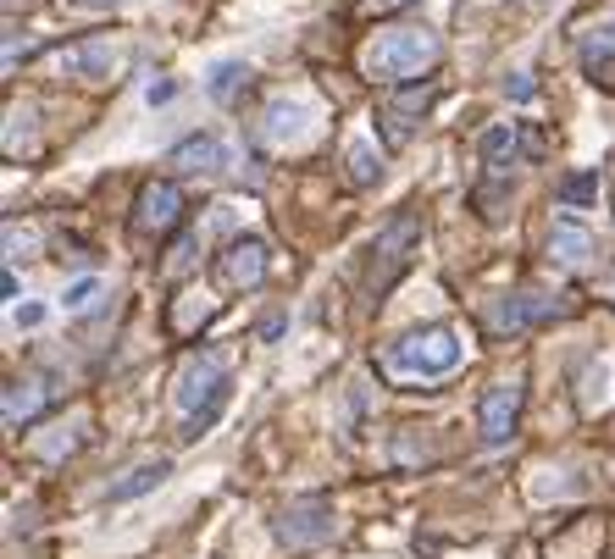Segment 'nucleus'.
Returning a JSON list of instances; mask_svg holds the SVG:
<instances>
[{
	"label": "nucleus",
	"instance_id": "f257e3e1",
	"mask_svg": "<svg viewBox=\"0 0 615 559\" xmlns=\"http://www.w3.org/2000/svg\"><path fill=\"white\" fill-rule=\"evenodd\" d=\"M466 355V338L460 327L449 322H433V327H410L399 333L394 344L383 349V371L388 377H449Z\"/></svg>",
	"mask_w": 615,
	"mask_h": 559
},
{
	"label": "nucleus",
	"instance_id": "f03ea898",
	"mask_svg": "<svg viewBox=\"0 0 615 559\" xmlns=\"http://www.w3.org/2000/svg\"><path fill=\"white\" fill-rule=\"evenodd\" d=\"M172 405L183 410V432H178V438H200V427H211L217 410L228 405V366H222V355L200 349V355L183 360V366H178V388H172Z\"/></svg>",
	"mask_w": 615,
	"mask_h": 559
},
{
	"label": "nucleus",
	"instance_id": "7ed1b4c3",
	"mask_svg": "<svg viewBox=\"0 0 615 559\" xmlns=\"http://www.w3.org/2000/svg\"><path fill=\"white\" fill-rule=\"evenodd\" d=\"M438 50L444 45H438L433 28H383V34L361 50V72L372 84H405V78H416L422 67H433Z\"/></svg>",
	"mask_w": 615,
	"mask_h": 559
},
{
	"label": "nucleus",
	"instance_id": "20e7f679",
	"mask_svg": "<svg viewBox=\"0 0 615 559\" xmlns=\"http://www.w3.org/2000/svg\"><path fill=\"white\" fill-rule=\"evenodd\" d=\"M416 244H422V211L405 205V211H394V222H388V227H377L372 250H366V294H388L394 277L410 266Z\"/></svg>",
	"mask_w": 615,
	"mask_h": 559
},
{
	"label": "nucleus",
	"instance_id": "39448f33",
	"mask_svg": "<svg viewBox=\"0 0 615 559\" xmlns=\"http://www.w3.org/2000/svg\"><path fill=\"white\" fill-rule=\"evenodd\" d=\"M272 532H278L283 548H322L327 537L338 532V515H333L327 499H300V504H289V510L272 521Z\"/></svg>",
	"mask_w": 615,
	"mask_h": 559
},
{
	"label": "nucleus",
	"instance_id": "423d86ee",
	"mask_svg": "<svg viewBox=\"0 0 615 559\" xmlns=\"http://www.w3.org/2000/svg\"><path fill=\"white\" fill-rule=\"evenodd\" d=\"M183 222V189L172 178H156L139 189V200H133V233L139 238H167L172 227Z\"/></svg>",
	"mask_w": 615,
	"mask_h": 559
},
{
	"label": "nucleus",
	"instance_id": "0eeeda50",
	"mask_svg": "<svg viewBox=\"0 0 615 559\" xmlns=\"http://www.w3.org/2000/svg\"><path fill=\"white\" fill-rule=\"evenodd\" d=\"M516 421H521V382H494L483 393V405H477V432H483L488 449H505L516 438Z\"/></svg>",
	"mask_w": 615,
	"mask_h": 559
},
{
	"label": "nucleus",
	"instance_id": "6e6552de",
	"mask_svg": "<svg viewBox=\"0 0 615 559\" xmlns=\"http://www.w3.org/2000/svg\"><path fill=\"white\" fill-rule=\"evenodd\" d=\"M311 122H316V106L311 100H300V95H283V100H272V106L261 111V139L272 144V150H289V144H305L311 139Z\"/></svg>",
	"mask_w": 615,
	"mask_h": 559
},
{
	"label": "nucleus",
	"instance_id": "1a4fd4ad",
	"mask_svg": "<svg viewBox=\"0 0 615 559\" xmlns=\"http://www.w3.org/2000/svg\"><path fill=\"white\" fill-rule=\"evenodd\" d=\"M560 310L566 305L549 299V294H505V299H494V310H488V327H494V333H521V327L555 322Z\"/></svg>",
	"mask_w": 615,
	"mask_h": 559
},
{
	"label": "nucleus",
	"instance_id": "9d476101",
	"mask_svg": "<svg viewBox=\"0 0 615 559\" xmlns=\"http://www.w3.org/2000/svg\"><path fill=\"white\" fill-rule=\"evenodd\" d=\"M427 106H433V84H410V89H399L394 100H383V111H377L383 139L388 144H405L410 133H416V122L427 117Z\"/></svg>",
	"mask_w": 615,
	"mask_h": 559
},
{
	"label": "nucleus",
	"instance_id": "9b49d317",
	"mask_svg": "<svg viewBox=\"0 0 615 559\" xmlns=\"http://www.w3.org/2000/svg\"><path fill=\"white\" fill-rule=\"evenodd\" d=\"M217 277H222V288H261V277H266V244L261 238H233L228 250H222V261H217Z\"/></svg>",
	"mask_w": 615,
	"mask_h": 559
},
{
	"label": "nucleus",
	"instance_id": "f8f14e48",
	"mask_svg": "<svg viewBox=\"0 0 615 559\" xmlns=\"http://www.w3.org/2000/svg\"><path fill=\"white\" fill-rule=\"evenodd\" d=\"M577 56H582V72H588V78L615 84V12L610 17H593V23L582 28V34H577Z\"/></svg>",
	"mask_w": 615,
	"mask_h": 559
},
{
	"label": "nucleus",
	"instance_id": "ddd939ff",
	"mask_svg": "<svg viewBox=\"0 0 615 559\" xmlns=\"http://www.w3.org/2000/svg\"><path fill=\"white\" fill-rule=\"evenodd\" d=\"M61 67L78 72V78H111L122 67V45L117 39H84V45L61 50Z\"/></svg>",
	"mask_w": 615,
	"mask_h": 559
},
{
	"label": "nucleus",
	"instance_id": "4468645a",
	"mask_svg": "<svg viewBox=\"0 0 615 559\" xmlns=\"http://www.w3.org/2000/svg\"><path fill=\"white\" fill-rule=\"evenodd\" d=\"M167 167H178V172H217V167H228V144H222L217 133H194V139H183L178 150L167 155Z\"/></svg>",
	"mask_w": 615,
	"mask_h": 559
},
{
	"label": "nucleus",
	"instance_id": "2eb2a0df",
	"mask_svg": "<svg viewBox=\"0 0 615 559\" xmlns=\"http://www.w3.org/2000/svg\"><path fill=\"white\" fill-rule=\"evenodd\" d=\"M521 144H527V150H538V139H521L516 122H505V128H488V133H483V167H488V178H505V172L516 167Z\"/></svg>",
	"mask_w": 615,
	"mask_h": 559
},
{
	"label": "nucleus",
	"instance_id": "dca6fc26",
	"mask_svg": "<svg viewBox=\"0 0 615 559\" xmlns=\"http://www.w3.org/2000/svg\"><path fill=\"white\" fill-rule=\"evenodd\" d=\"M593 255V233L577 222H555L549 227V261L555 266H582Z\"/></svg>",
	"mask_w": 615,
	"mask_h": 559
},
{
	"label": "nucleus",
	"instance_id": "f3484780",
	"mask_svg": "<svg viewBox=\"0 0 615 559\" xmlns=\"http://www.w3.org/2000/svg\"><path fill=\"white\" fill-rule=\"evenodd\" d=\"M50 405V388L45 382H12V388H6V427H28V421L39 416V410Z\"/></svg>",
	"mask_w": 615,
	"mask_h": 559
},
{
	"label": "nucleus",
	"instance_id": "a211bd4d",
	"mask_svg": "<svg viewBox=\"0 0 615 559\" xmlns=\"http://www.w3.org/2000/svg\"><path fill=\"white\" fill-rule=\"evenodd\" d=\"M172 476V460H145V465H133L122 482H111V504H128V499H139V493H150V488H161Z\"/></svg>",
	"mask_w": 615,
	"mask_h": 559
},
{
	"label": "nucleus",
	"instance_id": "6ab92c4d",
	"mask_svg": "<svg viewBox=\"0 0 615 559\" xmlns=\"http://www.w3.org/2000/svg\"><path fill=\"white\" fill-rule=\"evenodd\" d=\"M211 316H217V305H211L205 294H183V299H172V316H167V322H172V333H178V338H189L194 327H205Z\"/></svg>",
	"mask_w": 615,
	"mask_h": 559
},
{
	"label": "nucleus",
	"instance_id": "aec40b11",
	"mask_svg": "<svg viewBox=\"0 0 615 559\" xmlns=\"http://www.w3.org/2000/svg\"><path fill=\"white\" fill-rule=\"evenodd\" d=\"M344 167H350V183H355V189H372V183H383V155H377L366 139H355L350 150H344Z\"/></svg>",
	"mask_w": 615,
	"mask_h": 559
},
{
	"label": "nucleus",
	"instance_id": "412c9836",
	"mask_svg": "<svg viewBox=\"0 0 615 559\" xmlns=\"http://www.w3.org/2000/svg\"><path fill=\"white\" fill-rule=\"evenodd\" d=\"M244 84H250V67H244V61H217V67H211V78H205L211 100H233Z\"/></svg>",
	"mask_w": 615,
	"mask_h": 559
},
{
	"label": "nucleus",
	"instance_id": "4be33fe9",
	"mask_svg": "<svg viewBox=\"0 0 615 559\" xmlns=\"http://www.w3.org/2000/svg\"><path fill=\"white\" fill-rule=\"evenodd\" d=\"M100 294H106V277H78V283H67L61 305L73 310V316H84V310H95V305H100Z\"/></svg>",
	"mask_w": 615,
	"mask_h": 559
},
{
	"label": "nucleus",
	"instance_id": "5701e85b",
	"mask_svg": "<svg viewBox=\"0 0 615 559\" xmlns=\"http://www.w3.org/2000/svg\"><path fill=\"white\" fill-rule=\"evenodd\" d=\"M172 95H178V84H172V78H156V84H145V106H167Z\"/></svg>",
	"mask_w": 615,
	"mask_h": 559
},
{
	"label": "nucleus",
	"instance_id": "b1692460",
	"mask_svg": "<svg viewBox=\"0 0 615 559\" xmlns=\"http://www.w3.org/2000/svg\"><path fill=\"white\" fill-rule=\"evenodd\" d=\"M505 95L510 100H532V72H510V78H505Z\"/></svg>",
	"mask_w": 615,
	"mask_h": 559
},
{
	"label": "nucleus",
	"instance_id": "393cba45",
	"mask_svg": "<svg viewBox=\"0 0 615 559\" xmlns=\"http://www.w3.org/2000/svg\"><path fill=\"white\" fill-rule=\"evenodd\" d=\"M12 322H17V327H39V322H45V305H17Z\"/></svg>",
	"mask_w": 615,
	"mask_h": 559
},
{
	"label": "nucleus",
	"instance_id": "a878e982",
	"mask_svg": "<svg viewBox=\"0 0 615 559\" xmlns=\"http://www.w3.org/2000/svg\"><path fill=\"white\" fill-rule=\"evenodd\" d=\"M399 6H410V0H361L366 17H383V12H399Z\"/></svg>",
	"mask_w": 615,
	"mask_h": 559
},
{
	"label": "nucleus",
	"instance_id": "bb28decb",
	"mask_svg": "<svg viewBox=\"0 0 615 559\" xmlns=\"http://www.w3.org/2000/svg\"><path fill=\"white\" fill-rule=\"evenodd\" d=\"M588 194H593V178H571L566 183V200H588Z\"/></svg>",
	"mask_w": 615,
	"mask_h": 559
}]
</instances>
